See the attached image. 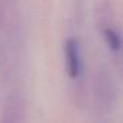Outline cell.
Masks as SVG:
<instances>
[{"instance_id":"cell-3","label":"cell","mask_w":123,"mask_h":123,"mask_svg":"<svg viewBox=\"0 0 123 123\" xmlns=\"http://www.w3.org/2000/svg\"><path fill=\"white\" fill-rule=\"evenodd\" d=\"M24 103L19 95H11L4 107L3 122L5 123H17L24 119Z\"/></svg>"},{"instance_id":"cell-2","label":"cell","mask_w":123,"mask_h":123,"mask_svg":"<svg viewBox=\"0 0 123 123\" xmlns=\"http://www.w3.org/2000/svg\"><path fill=\"white\" fill-rule=\"evenodd\" d=\"M64 54H65V65L68 75L71 79H77L81 74V58H80V47L77 40L70 37L65 41Z\"/></svg>"},{"instance_id":"cell-4","label":"cell","mask_w":123,"mask_h":123,"mask_svg":"<svg viewBox=\"0 0 123 123\" xmlns=\"http://www.w3.org/2000/svg\"><path fill=\"white\" fill-rule=\"evenodd\" d=\"M103 35H104V39H105L107 47L111 49V52L113 54H116L123 49V36L115 28L109 27V25L104 27Z\"/></svg>"},{"instance_id":"cell-1","label":"cell","mask_w":123,"mask_h":123,"mask_svg":"<svg viewBox=\"0 0 123 123\" xmlns=\"http://www.w3.org/2000/svg\"><path fill=\"white\" fill-rule=\"evenodd\" d=\"M94 105L100 113L111 111L116 103V88L110 75L101 70L94 80Z\"/></svg>"}]
</instances>
